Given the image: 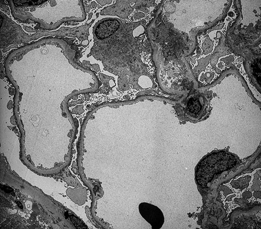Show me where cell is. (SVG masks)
<instances>
[{"label":"cell","mask_w":261,"mask_h":229,"mask_svg":"<svg viewBox=\"0 0 261 229\" xmlns=\"http://www.w3.org/2000/svg\"><path fill=\"white\" fill-rule=\"evenodd\" d=\"M121 25L120 20L114 18H109L100 22L94 30L96 38L100 40L111 38L120 29Z\"/></svg>","instance_id":"cell-4"},{"label":"cell","mask_w":261,"mask_h":229,"mask_svg":"<svg viewBox=\"0 0 261 229\" xmlns=\"http://www.w3.org/2000/svg\"><path fill=\"white\" fill-rule=\"evenodd\" d=\"M139 212L142 217L152 226V229L161 228L164 223L162 211L158 206L146 203L139 205Z\"/></svg>","instance_id":"cell-2"},{"label":"cell","mask_w":261,"mask_h":229,"mask_svg":"<svg viewBox=\"0 0 261 229\" xmlns=\"http://www.w3.org/2000/svg\"><path fill=\"white\" fill-rule=\"evenodd\" d=\"M148 2L117 1L115 4L105 8L102 15H116L121 18H126L134 8L145 6Z\"/></svg>","instance_id":"cell-3"},{"label":"cell","mask_w":261,"mask_h":229,"mask_svg":"<svg viewBox=\"0 0 261 229\" xmlns=\"http://www.w3.org/2000/svg\"><path fill=\"white\" fill-rule=\"evenodd\" d=\"M208 101L204 96H192L187 103L186 113L191 120L198 121L207 114Z\"/></svg>","instance_id":"cell-1"}]
</instances>
